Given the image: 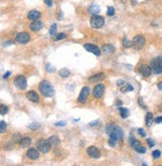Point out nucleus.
<instances>
[{
  "mask_svg": "<svg viewBox=\"0 0 162 166\" xmlns=\"http://www.w3.org/2000/svg\"><path fill=\"white\" fill-rule=\"evenodd\" d=\"M39 90L41 92V93L46 98H51L55 95V90L51 83L48 81H42L39 84Z\"/></svg>",
  "mask_w": 162,
  "mask_h": 166,
  "instance_id": "1",
  "label": "nucleus"
},
{
  "mask_svg": "<svg viewBox=\"0 0 162 166\" xmlns=\"http://www.w3.org/2000/svg\"><path fill=\"white\" fill-rule=\"evenodd\" d=\"M151 72L155 75L162 73V57H156L150 63Z\"/></svg>",
  "mask_w": 162,
  "mask_h": 166,
  "instance_id": "2",
  "label": "nucleus"
},
{
  "mask_svg": "<svg viewBox=\"0 0 162 166\" xmlns=\"http://www.w3.org/2000/svg\"><path fill=\"white\" fill-rule=\"evenodd\" d=\"M105 132H107L108 134H110L111 132L116 133L119 139H121L123 137V130H122V128L119 127V126H117V125H116V124H111V123L108 124L107 126H105Z\"/></svg>",
  "mask_w": 162,
  "mask_h": 166,
  "instance_id": "3",
  "label": "nucleus"
},
{
  "mask_svg": "<svg viewBox=\"0 0 162 166\" xmlns=\"http://www.w3.org/2000/svg\"><path fill=\"white\" fill-rule=\"evenodd\" d=\"M90 23H91V26L93 28L99 29L105 25V18L99 16V15H93L91 17V20H90Z\"/></svg>",
  "mask_w": 162,
  "mask_h": 166,
  "instance_id": "4",
  "label": "nucleus"
},
{
  "mask_svg": "<svg viewBox=\"0 0 162 166\" xmlns=\"http://www.w3.org/2000/svg\"><path fill=\"white\" fill-rule=\"evenodd\" d=\"M36 147L39 151H41L42 153H48L51 149V144L49 143L48 140L45 139H40L39 141H37L36 143Z\"/></svg>",
  "mask_w": 162,
  "mask_h": 166,
  "instance_id": "5",
  "label": "nucleus"
},
{
  "mask_svg": "<svg viewBox=\"0 0 162 166\" xmlns=\"http://www.w3.org/2000/svg\"><path fill=\"white\" fill-rule=\"evenodd\" d=\"M145 45V38L142 35H136L132 40V46L135 50H140Z\"/></svg>",
  "mask_w": 162,
  "mask_h": 166,
  "instance_id": "6",
  "label": "nucleus"
},
{
  "mask_svg": "<svg viewBox=\"0 0 162 166\" xmlns=\"http://www.w3.org/2000/svg\"><path fill=\"white\" fill-rule=\"evenodd\" d=\"M13 83L14 86L19 90H25L27 87V80L24 76H17Z\"/></svg>",
  "mask_w": 162,
  "mask_h": 166,
  "instance_id": "7",
  "label": "nucleus"
},
{
  "mask_svg": "<svg viewBox=\"0 0 162 166\" xmlns=\"http://www.w3.org/2000/svg\"><path fill=\"white\" fill-rule=\"evenodd\" d=\"M90 92H91V89H90L89 87H83L82 90H81V93H80L79 98H78V102H79L80 104H85V102H87V99H88V98H89Z\"/></svg>",
  "mask_w": 162,
  "mask_h": 166,
  "instance_id": "8",
  "label": "nucleus"
},
{
  "mask_svg": "<svg viewBox=\"0 0 162 166\" xmlns=\"http://www.w3.org/2000/svg\"><path fill=\"white\" fill-rule=\"evenodd\" d=\"M105 92V87L102 84H99L93 87V96L96 99H101Z\"/></svg>",
  "mask_w": 162,
  "mask_h": 166,
  "instance_id": "9",
  "label": "nucleus"
},
{
  "mask_svg": "<svg viewBox=\"0 0 162 166\" xmlns=\"http://www.w3.org/2000/svg\"><path fill=\"white\" fill-rule=\"evenodd\" d=\"M84 48H85L87 51L90 52V53H93V55H96V56H101V50H99V47H96L95 45H93V44H85L84 45Z\"/></svg>",
  "mask_w": 162,
  "mask_h": 166,
  "instance_id": "10",
  "label": "nucleus"
},
{
  "mask_svg": "<svg viewBox=\"0 0 162 166\" xmlns=\"http://www.w3.org/2000/svg\"><path fill=\"white\" fill-rule=\"evenodd\" d=\"M29 40H30V35L26 32L18 33L16 35V41L19 44H26L29 42Z\"/></svg>",
  "mask_w": 162,
  "mask_h": 166,
  "instance_id": "11",
  "label": "nucleus"
},
{
  "mask_svg": "<svg viewBox=\"0 0 162 166\" xmlns=\"http://www.w3.org/2000/svg\"><path fill=\"white\" fill-rule=\"evenodd\" d=\"M44 27V23L42 21H39V20H36V21H33L32 23L30 24V30L33 31V32H38Z\"/></svg>",
  "mask_w": 162,
  "mask_h": 166,
  "instance_id": "12",
  "label": "nucleus"
},
{
  "mask_svg": "<svg viewBox=\"0 0 162 166\" xmlns=\"http://www.w3.org/2000/svg\"><path fill=\"white\" fill-rule=\"evenodd\" d=\"M87 152H88V154L93 158L101 157V152H99V150L98 149V147H96V146H90L88 150H87Z\"/></svg>",
  "mask_w": 162,
  "mask_h": 166,
  "instance_id": "13",
  "label": "nucleus"
},
{
  "mask_svg": "<svg viewBox=\"0 0 162 166\" xmlns=\"http://www.w3.org/2000/svg\"><path fill=\"white\" fill-rule=\"evenodd\" d=\"M26 155H27V157H28V158L31 159V160H36V159H38V158H39L40 153H39V150H38V149L30 148V149L27 151Z\"/></svg>",
  "mask_w": 162,
  "mask_h": 166,
  "instance_id": "14",
  "label": "nucleus"
},
{
  "mask_svg": "<svg viewBox=\"0 0 162 166\" xmlns=\"http://www.w3.org/2000/svg\"><path fill=\"white\" fill-rule=\"evenodd\" d=\"M138 71L143 77H149L151 74V69L147 65H140L138 68Z\"/></svg>",
  "mask_w": 162,
  "mask_h": 166,
  "instance_id": "15",
  "label": "nucleus"
},
{
  "mask_svg": "<svg viewBox=\"0 0 162 166\" xmlns=\"http://www.w3.org/2000/svg\"><path fill=\"white\" fill-rule=\"evenodd\" d=\"M26 96H27V99H29V101L33 102H39V96H38V93H35L34 90H30V92H28L26 93Z\"/></svg>",
  "mask_w": 162,
  "mask_h": 166,
  "instance_id": "16",
  "label": "nucleus"
},
{
  "mask_svg": "<svg viewBox=\"0 0 162 166\" xmlns=\"http://www.w3.org/2000/svg\"><path fill=\"white\" fill-rule=\"evenodd\" d=\"M40 17H41V13L37 10H31L29 13H28V19L29 20L36 21V20H38Z\"/></svg>",
  "mask_w": 162,
  "mask_h": 166,
  "instance_id": "17",
  "label": "nucleus"
},
{
  "mask_svg": "<svg viewBox=\"0 0 162 166\" xmlns=\"http://www.w3.org/2000/svg\"><path fill=\"white\" fill-rule=\"evenodd\" d=\"M102 52L105 55H111L114 52V47L111 44H105L102 46Z\"/></svg>",
  "mask_w": 162,
  "mask_h": 166,
  "instance_id": "18",
  "label": "nucleus"
},
{
  "mask_svg": "<svg viewBox=\"0 0 162 166\" xmlns=\"http://www.w3.org/2000/svg\"><path fill=\"white\" fill-rule=\"evenodd\" d=\"M88 12L92 15H98L99 12H101V8H99V5L96 4H92L90 7L88 8Z\"/></svg>",
  "mask_w": 162,
  "mask_h": 166,
  "instance_id": "19",
  "label": "nucleus"
},
{
  "mask_svg": "<svg viewBox=\"0 0 162 166\" xmlns=\"http://www.w3.org/2000/svg\"><path fill=\"white\" fill-rule=\"evenodd\" d=\"M105 79V74L104 73H101V74H96L95 76L91 77L89 79V81L91 83H98V82H101Z\"/></svg>",
  "mask_w": 162,
  "mask_h": 166,
  "instance_id": "20",
  "label": "nucleus"
},
{
  "mask_svg": "<svg viewBox=\"0 0 162 166\" xmlns=\"http://www.w3.org/2000/svg\"><path fill=\"white\" fill-rule=\"evenodd\" d=\"M48 141L49 143L51 144L52 147H54V146H57L60 144V138H59L58 136H56V135H53V136H50L49 137V139H48Z\"/></svg>",
  "mask_w": 162,
  "mask_h": 166,
  "instance_id": "21",
  "label": "nucleus"
},
{
  "mask_svg": "<svg viewBox=\"0 0 162 166\" xmlns=\"http://www.w3.org/2000/svg\"><path fill=\"white\" fill-rule=\"evenodd\" d=\"M31 143H32V139L30 137H24V138L21 139L20 145L24 147V148H26V147H29L31 145Z\"/></svg>",
  "mask_w": 162,
  "mask_h": 166,
  "instance_id": "22",
  "label": "nucleus"
},
{
  "mask_svg": "<svg viewBox=\"0 0 162 166\" xmlns=\"http://www.w3.org/2000/svg\"><path fill=\"white\" fill-rule=\"evenodd\" d=\"M120 90L122 93H126V92H131L133 90V87L131 86L130 84H127V83H124L122 86L120 87Z\"/></svg>",
  "mask_w": 162,
  "mask_h": 166,
  "instance_id": "23",
  "label": "nucleus"
},
{
  "mask_svg": "<svg viewBox=\"0 0 162 166\" xmlns=\"http://www.w3.org/2000/svg\"><path fill=\"white\" fill-rule=\"evenodd\" d=\"M152 121H153V114L151 112H147L146 114V117H145V123L147 126H150L152 124Z\"/></svg>",
  "mask_w": 162,
  "mask_h": 166,
  "instance_id": "24",
  "label": "nucleus"
},
{
  "mask_svg": "<svg viewBox=\"0 0 162 166\" xmlns=\"http://www.w3.org/2000/svg\"><path fill=\"white\" fill-rule=\"evenodd\" d=\"M70 71L68 70L67 68H63V69H61L60 71H59V75L62 77V78H68L70 76Z\"/></svg>",
  "mask_w": 162,
  "mask_h": 166,
  "instance_id": "25",
  "label": "nucleus"
},
{
  "mask_svg": "<svg viewBox=\"0 0 162 166\" xmlns=\"http://www.w3.org/2000/svg\"><path fill=\"white\" fill-rule=\"evenodd\" d=\"M119 112L122 118H126L129 117V111L125 108H119Z\"/></svg>",
  "mask_w": 162,
  "mask_h": 166,
  "instance_id": "26",
  "label": "nucleus"
},
{
  "mask_svg": "<svg viewBox=\"0 0 162 166\" xmlns=\"http://www.w3.org/2000/svg\"><path fill=\"white\" fill-rule=\"evenodd\" d=\"M129 143H130V145H131V147H132L133 149H134L136 146H138V145L141 144V143H140L138 140H136L133 136H130L129 137Z\"/></svg>",
  "mask_w": 162,
  "mask_h": 166,
  "instance_id": "27",
  "label": "nucleus"
},
{
  "mask_svg": "<svg viewBox=\"0 0 162 166\" xmlns=\"http://www.w3.org/2000/svg\"><path fill=\"white\" fill-rule=\"evenodd\" d=\"M21 139H22V137H21L19 133H15L13 137H12V141H13L14 143H20Z\"/></svg>",
  "mask_w": 162,
  "mask_h": 166,
  "instance_id": "28",
  "label": "nucleus"
},
{
  "mask_svg": "<svg viewBox=\"0 0 162 166\" xmlns=\"http://www.w3.org/2000/svg\"><path fill=\"white\" fill-rule=\"evenodd\" d=\"M8 108H7V105H0V114L1 115H4L6 114L8 112Z\"/></svg>",
  "mask_w": 162,
  "mask_h": 166,
  "instance_id": "29",
  "label": "nucleus"
},
{
  "mask_svg": "<svg viewBox=\"0 0 162 166\" xmlns=\"http://www.w3.org/2000/svg\"><path fill=\"white\" fill-rule=\"evenodd\" d=\"M122 45L124 48H130V47H132V42L129 41L127 38H124L123 41H122Z\"/></svg>",
  "mask_w": 162,
  "mask_h": 166,
  "instance_id": "30",
  "label": "nucleus"
},
{
  "mask_svg": "<svg viewBox=\"0 0 162 166\" xmlns=\"http://www.w3.org/2000/svg\"><path fill=\"white\" fill-rule=\"evenodd\" d=\"M6 128H7V124L4 120H0V133L5 132Z\"/></svg>",
  "mask_w": 162,
  "mask_h": 166,
  "instance_id": "31",
  "label": "nucleus"
},
{
  "mask_svg": "<svg viewBox=\"0 0 162 166\" xmlns=\"http://www.w3.org/2000/svg\"><path fill=\"white\" fill-rule=\"evenodd\" d=\"M67 37V35L65 33H59L57 35L54 36V40L55 41H59V40H62V39H65Z\"/></svg>",
  "mask_w": 162,
  "mask_h": 166,
  "instance_id": "32",
  "label": "nucleus"
},
{
  "mask_svg": "<svg viewBox=\"0 0 162 166\" xmlns=\"http://www.w3.org/2000/svg\"><path fill=\"white\" fill-rule=\"evenodd\" d=\"M46 71L48 72V73H54V72L56 71V69H55V67L53 65H51V64H46Z\"/></svg>",
  "mask_w": 162,
  "mask_h": 166,
  "instance_id": "33",
  "label": "nucleus"
},
{
  "mask_svg": "<svg viewBox=\"0 0 162 166\" xmlns=\"http://www.w3.org/2000/svg\"><path fill=\"white\" fill-rule=\"evenodd\" d=\"M56 31H57V24L54 23V24H53L52 26H51V28H50V31H49L50 35H51V36H55Z\"/></svg>",
  "mask_w": 162,
  "mask_h": 166,
  "instance_id": "34",
  "label": "nucleus"
},
{
  "mask_svg": "<svg viewBox=\"0 0 162 166\" xmlns=\"http://www.w3.org/2000/svg\"><path fill=\"white\" fill-rule=\"evenodd\" d=\"M134 150L136 152H138V153H145L146 152V149H145V147H143L141 144L138 145V146H136Z\"/></svg>",
  "mask_w": 162,
  "mask_h": 166,
  "instance_id": "35",
  "label": "nucleus"
},
{
  "mask_svg": "<svg viewBox=\"0 0 162 166\" xmlns=\"http://www.w3.org/2000/svg\"><path fill=\"white\" fill-rule=\"evenodd\" d=\"M114 12H116V10H114V8L113 7V6H108V10H107V14L108 15V16H113Z\"/></svg>",
  "mask_w": 162,
  "mask_h": 166,
  "instance_id": "36",
  "label": "nucleus"
},
{
  "mask_svg": "<svg viewBox=\"0 0 162 166\" xmlns=\"http://www.w3.org/2000/svg\"><path fill=\"white\" fill-rule=\"evenodd\" d=\"M28 127H29L30 129H32V130H35V129H38V128L40 127V124L37 123H33L29 124V126Z\"/></svg>",
  "mask_w": 162,
  "mask_h": 166,
  "instance_id": "37",
  "label": "nucleus"
},
{
  "mask_svg": "<svg viewBox=\"0 0 162 166\" xmlns=\"http://www.w3.org/2000/svg\"><path fill=\"white\" fill-rule=\"evenodd\" d=\"M160 155H161V152L159 150H154V151L152 152V156H153L154 159H158L160 157Z\"/></svg>",
  "mask_w": 162,
  "mask_h": 166,
  "instance_id": "38",
  "label": "nucleus"
},
{
  "mask_svg": "<svg viewBox=\"0 0 162 166\" xmlns=\"http://www.w3.org/2000/svg\"><path fill=\"white\" fill-rule=\"evenodd\" d=\"M138 133H139V135L141 136V137H145L146 136L145 131H144V129H142V128H139V129H138Z\"/></svg>",
  "mask_w": 162,
  "mask_h": 166,
  "instance_id": "39",
  "label": "nucleus"
},
{
  "mask_svg": "<svg viewBox=\"0 0 162 166\" xmlns=\"http://www.w3.org/2000/svg\"><path fill=\"white\" fill-rule=\"evenodd\" d=\"M147 143H148L149 147H153L154 144H155V142H154L151 138H148V139H147Z\"/></svg>",
  "mask_w": 162,
  "mask_h": 166,
  "instance_id": "40",
  "label": "nucleus"
},
{
  "mask_svg": "<svg viewBox=\"0 0 162 166\" xmlns=\"http://www.w3.org/2000/svg\"><path fill=\"white\" fill-rule=\"evenodd\" d=\"M66 121H59V123H56L55 125L56 126H65L66 125Z\"/></svg>",
  "mask_w": 162,
  "mask_h": 166,
  "instance_id": "41",
  "label": "nucleus"
},
{
  "mask_svg": "<svg viewBox=\"0 0 162 166\" xmlns=\"http://www.w3.org/2000/svg\"><path fill=\"white\" fill-rule=\"evenodd\" d=\"M45 3L47 4V6H49V7H51V6H53V1L52 0H44Z\"/></svg>",
  "mask_w": 162,
  "mask_h": 166,
  "instance_id": "42",
  "label": "nucleus"
},
{
  "mask_svg": "<svg viewBox=\"0 0 162 166\" xmlns=\"http://www.w3.org/2000/svg\"><path fill=\"white\" fill-rule=\"evenodd\" d=\"M155 123H162V117H156L154 120Z\"/></svg>",
  "mask_w": 162,
  "mask_h": 166,
  "instance_id": "43",
  "label": "nucleus"
},
{
  "mask_svg": "<svg viewBox=\"0 0 162 166\" xmlns=\"http://www.w3.org/2000/svg\"><path fill=\"white\" fill-rule=\"evenodd\" d=\"M10 75H11V72H7V73H6L4 76H3V79H7V78L10 76Z\"/></svg>",
  "mask_w": 162,
  "mask_h": 166,
  "instance_id": "44",
  "label": "nucleus"
},
{
  "mask_svg": "<svg viewBox=\"0 0 162 166\" xmlns=\"http://www.w3.org/2000/svg\"><path fill=\"white\" fill-rule=\"evenodd\" d=\"M123 84H124V82H123V81H117V83H116V84H117L118 87H121V86H122Z\"/></svg>",
  "mask_w": 162,
  "mask_h": 166,
  "instance_id": "45",
  "label": "nucleus"
},
{
  "mask_svg": "<svg viewBox=\"0 0 162 166\" xmlns=\"http://www.w3.org/2000/svg\"><path fill=\"white\" fill-rule=\"evenodd\" d=\"M12 44H13V42H12V41H8V42H6V43H4V44H3V46H9V45H12Z\"/></svg>",
  "mask_w": 162,
  "mask_h": 166,
  "instance_id": "46",
  "label": "nucleus"
},
{
  "mask_svg": "<svg viewBox=\"0 0 162 166\" xmlns=\"http://www.w3.org/2000/svg\"><path fill=\"white\" fill-rule=\"evenodd\" d=\"M98 123H99V120L93 121V123H90V125H91V126H95V125H96V124H98Z\"/></svg>",
  "mask_w": 162,
  "mask_h": 166,
  "instance_id": "47",
  "label": "nucleus"
},
{
  "mask_svg": "<svg viewBox=\"0 0 162 166\" xmlns=\"http://www.w3.org/2000/svg\"><path fill=\"white\" fill-rule=\"evenodd\" d=\"M157 87H158V89H159L160 90H162V81H161V82L158 83V84H157Z\"/></svg>",
  "mask_w": 162,
  "mask_h": 166,
  "instance_id": "48",
  "label": "nucleus"
},
{
  "mask_svg": "<svg viewBox=\"0 0 162 166\" xmlns=\"http://www.w3.org/2000/svg\"><path fill=\"white\" fill-rule=\"evenodd\" d=\"M121 105H122V102H121L120 101H118V102H116V106H120Z\"/></svg>",
  "mask_w": 162,
  "mask_h": 166,
  "instance_id": "49",
  "label": "nucleus"
},
{
  "mask_svg": "<svg viewBox=\"0 0 162 166\" xmlns=\"http://www.w3.org/2000/svg\"><path fill=\"white\" fill-rule=\"evenodd\" d=\"M132 2H136V0H131Z\"/></svg>",
  "mask_w": 162,
  "mask_h": 166,
  "instance_id": "50",
  "label": "nucleus"
},
{
  "mask_svg": "<svg viewBox=\"0 0 162 166\" xmlns=\"http://www.w3.org/2000/svg\"><path fill=\"white\" fill-rule=\"evenodd\" d=\"M161 111H162V108H161Z\"/></svg>",
  "mask_w": 162,
  "mask_h": 166,
  "instance_id": "51",
  "label": "nucleus"
}]
</instances>
